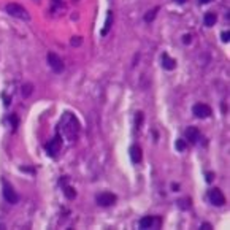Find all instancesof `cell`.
<instances>
[{
    "instance_id": "cell-12",
    "label": "cell",
    "mask_w": 230,
    "mask_h": 230,
    "mask_svg": "<svg viewBox=\"0 0 230 230\" xmlns=\"http://www.w3.org/2000/svg\"><path fill=\"white\" fill-rule=\"evenodd\" d=\"M216 19H217V18H216L214 13H206L205 18H203V21H205V25H206V27H211V25H214Z\"/></svg>"
},
{
    "instance_id": "cell-3",
    "label": "cell",
    "mask_w": 230,
    "mask_h": 230,
    "mask_svg": "<svg viewBox=\"0 0 230 230\" xmlns=\"http://www.w3.org/2000/svg\"><path fill=\"white\" fill-rule=\"evenodd\" d=\"M3 197H5V200H7L8 203H11V205L18 203V200H19V197H18L16 191L13 189V186L8 184L7 181H3Z\"/></svg>"
},
{
    "instance_id": "cell-22",
    "label": "cell",
    "mask_w": 230,
    "mask_h": 230,
    "mask_svg": "<svg viewBox=\"0 0 230 230\" xmlns=\"http://www.w3.org/2000/svg\"><path fill=\"white\" fill-rule=\"evenodd\" d=\"M184 43H191V35H184Z\"/></svg>"
},
{
    "instance_id": "cell-11",
    "label": "cell",
    "mask_w": 230,
    "mask_h": 230,
    "mask_svg": "<svg viewBox=\"0 0 230 230\" xmlns=\"http://www.w3.org/2000/svg\"><path fill=\"white\" fill-rule=\"evenodd\" d=\"M152 224H154V219H152L151 216H146V217H141L140 219V227L141 228H151Z\"/></svg>"
},
{
    "instance_id": "cell-20",
    "label": "cell",
    "mask_w": 230,
    "mask_h": 230,
    "mask_svg": "<svg viewBox=\"0 0 230 230\" xmlns=\"http://www.w3.org/2000/svg\"><path fill=\"white\" fill-rule=\"evenodd\" d=\"M228 37H230V32H228V30H227V32H224V34H222V40H224V41H228V40H230V38H228Z\"/></svg>"
},
{
    "instance_id": "cell-1",
    "label": "cell",
    "mask_w": 230,
    "mask_h": 230,
    "mask_svg": "<svg viewBox=\"0 0 230 230\" xmlns=\"http://www.w3.org/2000/svg\"><path fill=\"white\" fill-rule=\"evenodd\" d=\"M5 10H7V13H8L10 16H13V18H18V19H22V21H29V19H30L29 11L25 10L22 5H19V3H8V5L5 7Z\"/></svg>"
},
{
    "instance_id": "cell-17",
    "label": "cell",
    "mask_w": 230,
    "mask_h": 230,
    "mask_svg": "<svg viewBox=\"0 0 230 230\" xmlns=\"http://www.w3.org/2000/svg\"><path fill=\"white\" fill-rule=\"evenodd\" d=\"M65 195L68 197V198H75V195H76V192L71 189V187H65Z\"/></svg>"
},
{
    "instance_id": "cell-7",
    "label": "cell",
    "mask_w": 230,
    "mask_h": 230,
    "mask_svg": "<svg viewBox=\"0 0 230 230\" xmlns=\"http://www.w3.org/2000/svg\"><path fill=\"white\" fill-rule=\"evenodd\" d=\"M186 138L191 141V143H197L198 138H200V132L197 127H189V129L186 130Z\"/></svg>"
},
{
    "instance_id": "cell-4",
    "label": "cell",
    "mask_w": 230,
    "mask_h": 230,
    "mask_svg": "<svg viewBox=\"0 0 230 230\" xmlns=\"http://www.w3.org/2000/svg\"><path fill=\"white\" fill-rule=\"evenodd\" d=\"M192 113L195 114V118L198 119H205V118H210L211 116V108L205 103H197L194 108H192Z\"/></svg>"
},
{
    "instance_id": "cell-13",
    "label": "cell",
    "mask_w": 230,
    "mask_h": 230,
    "mask_svg": "<svg viewBox=\"0 0 230 230\" xmlns=\"http://www.w3.org/2000/svg\"><path fill=\"white\" fill-rule=\"evenodd\" d=\"M32 84L30 83H27V84H24L22 86V97H29L30 94H32Z\"/></svg>"
},
{
    "instance_id": "cell-6",
    "label": "cell",
    "mask_w": 230,
    "mask_h": 230,
    "mask_svg": "<svg viewBox=\"0 0 230 230\" xmlns=\"http://www.w3.org/2000/svg\"><path fill=\"white\" fill-rule=\"evenodd\" d=\"M114 201H116V195L114 194L103 192V194L97 195V203L102 205V206H111V205H114Z\"/></svg>"
},
{
    "instance_id": "cell-8",
    "label": "cell",
    "mask_w": 230,
    "mask_h": 230,
    "mask_svg": "<svg viewBox=\"0 0 230 230\" xmlns=\"http://www.w3.org/2000/svg\"><path fill=\"white\" fill-rule=\"evenodd\" d=\"M162 67H164L165 70H173V68L176 67V60L171 59L168 54H164V56H162Z\"/></svg>"
},
{
    "instance_id": "cell-19",
    "label": "cell",
    "mask_w": 230,
    "mask_h": 230,
    "mask_svg": "<svg viewBox=\"0 0 230 230\" xmlns=\"http://www.w3.org/2000/svg\"><path fill=\"white\" fill-rule=\"evenodd\" d=\"M141 121H143V113H137V118H135L137 125H140V124H141Z\"/></svg>"
},
{
    "instance_id": "cell-5",
    "label": "cell",
    "mask_w": 230,
    "mask_h": 230,
    "mask_svg": "<svg viewBox=\"0 0 230 230\" xmlns=\"http://www.w3.org/2000/svg\"><path fill=\"white\" fill-rule=\"evenodd\" d=\"M208 197H210V201L213 203V205H216V206H222V205H225V197H224V194H222L219 189H216V187L210 191Z\"/></svg>"
},
{
    "instance_id": "cell-14",
    "label": "cell",
    "mask_w": 230,
    "mask_h": 230,
    "mask_svg": "<svg viewBox=\"0 0 230 230\" xmlns=\"http://www.w3.org/2000/svg\"><path fill=\"white\" fill-rule=\"evenodd\" d=\"M110 25H111V13H110V14H108V18H107V22H105V27H103V30H102V35H107V34H108Z\"/></svg>"
},
{
    "instance_id": "cell-16",
    "label": "cell",
    "mask_w": 230,
    "mask_h": 230,
    "mask_svg": "<svg viewBox=\"0 0 230 230\" xmlns=\"http://www.w3.org/2000/svg\"><path fill=\"white\" fill-rule=\"evenodd\" d=\"M157 10H159V8H154L152 11H149V13L144 16V19H146L148 22H149V21H152V19H154V16H156V11H157Z\"/></svg>"
},
{
    "instance_id": "cell-15",
    "label": "cell",
    "mask_w": 230,
    "mask_h": 230,
    "mask_svg": "<svg viewBox=\"0 0 230 230\" xmlns=\"http://www.w3.org/2000/svg\"><path fill=\"white\" fill-rule=\"evenodd\" d=\"M186 146H187V144H186L184 140H176V149H178V151H184Z\"/></svg>"
},
{
    "instance_id": "cell-18",
    "label": "cell",
    "mask_w": 230,
    "mask_h": 230,
    "mask_svg": "<svg viewBox=\"0 0 230 230\" xmlns=\"http://www.w3.org/2000/svg\"><path fill=\"white\" fill-rule=\"evenodd\" d=\"M70 43H71V46H80V44H81V38H80V37H76V38H73Z\"/></svg>"
},
{
    "instance_id": "cell-24",
    "label": "cell",
    "mask_w": 230,
    "mask_h": 230,
    "mask_svg": "<svg viewBox=\"0 0 230 230\" xmlns=\"http://www.w3.org/2000/svg\"><path fill=\"white\" fill-rule=\"evenodd\" d=\"M210 0H200V3H208Z\"/></svg>"
},
{
    "instance_id": "cell-23",
    "label": "cell",
    "mask_w": 230,
    "mask_h": 230,
    "mask_svg": "<svg viewBox=\"0 0 230 230\" xmlns=\"http://www.w3.org/2000/svg\"><path fill=\"white\" fill-rule=\"evenodd\" d=\"M201 228H205V230H210V228H211V225H210V224H203V225H201Z\"/></svg>"
},
{
    "instance_id": "cell-2",
    "label": "cell",
    "mask_w": 230,
    "mask_h": 230,
    "mask_svg": "<svg viewBox=\"0 0 230 230\" xmlns=\"http://www.w3.org/2000/svg\"><path fill=\"white\" fill-rule=\"evenodd\" d=\"M46 59H48L49 67L53 68L56 73H62V71H64V62H62V59H60L56 53H48Z\"/></svg>"
},
{
    "instance_id": "cell-25",
    "label": "cell",
    "mask_w": 230,
    "mask_h": 230,
    "mask_svg": "<svg viewBox=\"0 0 230 230\" xmlns=\"http://www.w3.org/2000/svg\"><path fill=\"white\" fill-rule=\"evenodd\" d=\"M178 2H180V3H184V0H178Z\"/></svg>"
},
{
    "instance_id": "cell-10",
    "label": "cell",
    "mask_w": 230,
    "mask_h": 230,
    "mask_svg": "<svg viewBox=\"0 0 230 230\" xmlns=\"http://www.w3.org/2000/svg\"><path fill=\"white\" fill-rule=\"evenodd\" d=\"M59 143H60V140H59V137H56L53 141H51V143H48L46 144V149L51 152V154H56V152H57V149H59Z\"/></svg>"
},
{
    "instance_id": "cell-9",
    "label": "cell",
    "mask_w": 230,
    "mask_h": 230,
    "mask_svg": "<svg viewBox=\"0 0 230 230\" xmlns=\"http://www.w3.org/2000/svg\"><path fill=\"white\" fill-rule=\"evenodd\" d=\"M130 159L133 164H138L141 160V149L138 146H132L130 148Z\"/></svg>"
},
{
    "instance_id": "cell-21",
    "label": "cell",
    "mask_w": 230,
    "mask_h": 230,
    "mask_svg": "<svg viewBox=\"0 0 230 230\" xmlns=\"http://www.w3.org/2000/svg\"><path fill=\"white\" fill-rule=\"evenodd\" d=\"M213 178H214V173H206V181H208V183L213 181Z\"/></svg>"
}]
</instances>
